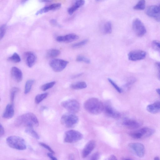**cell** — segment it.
I'll return each instance as SVG.
<instances>
[{
    "instance_id": "obj_1",
    "label": "cell",
    "mask_w": 160,
    "mask_h": 160,
    "mask_svg": "<svg viewBox=\"0 0 160 160\" xmlns=\"http://www.w3.org/2000/svg\"><path fill=\"white\" fill-rule=\"evenodd\" d=\"M15 125L18 127L33 128L38 127L39 122L36 116L33 113H26L19 116L15 121Z\"/></svg>"
},
{
    "instance_id": "obj_2",
    "label": "cell",
    "mask_w": 160,
    "mask_h": 160,
    "mask_svg": "<svg viewBox=\"0 0 160 160\" xmlns=\"http://www.w3.org/2000/svg\"><path fill=\"white\" fill-rule=\"evenodd\" d=\"M84 106L88 112L93 115H98L102 112L104 107L101 101L95 98H91L86 100Z\"/></svg>"
},
{
    "instance_id": "obj_3",
    "label": "cell",
    "mask_w": 160,
    "mask_h": 160,
    "mask_svg": "<svg viewBox=\"0 0 160 160\" xmlns=\"http://www.w3.org/2000/svg\"><path fill=\"white\" fill-rule=\"evenodd\" d=\"M6 143L11 148L19 150H24L27 148L25 140L21 137L10 136L6 139Z\"/></svg>"
},
{
    "instance_id": "obj_4",
    "label": "cell",
    "mask_w": 160,
    "mask_h": 160,
    "mask_svg": "<svg viewBox=\"0 0 160 160\" xmlns=\"http://www.w3.org/2000/svg\"><path fill=\"white\" fill-rule=\"evenodd\" d=\"M79 121V118L75 114L70 112L64 114L62 116L61 122L64 126L68 128H73Z\"/></svg>"
},
{
    "instance_id": "obj_5",
    "label": "cell",
    "mask_w": 160,
    "mask_h": 160,
    "mask_svg": "<svg viewBox=\"0 0 160 160\" xmlns=\"http://www.w3.org/2000/svg\"><path fill=\"white\" fill-rule=\"evenodd\" d=\"M83 138V135L81 133L76 130H68L65 133L64 142L72 143L80 141Z\"/></svg>"
},
{
    "instance_id": "obj_6",
    "label": "cell",
    "mask_w": 160,
    "mask_h": 160,
    "mask_svg": "<svg viewBox=\"0 0 160 160\" xmlns=\"http://www.w3.org/2000/svg\"><path fill=\"white\" fill-rule=\"evenodd\" d=\"M61 105L69 112L75 114L79 112L80 109L79 103L75 100L64 101L61 103Z\"/></svg>"
},
{
    "instance_id": "obj_7",
    "label": "cell",
    "mask_w": 160,
    "mask_h": 160,
    "mask_svg": "<svg viewBox=\"0 0 160 160\" xmlns=\"http://www.w3.org/2000/svg\"><path fill=\"white\" fill-rule=\"evenodd\" d=\"M68 62L59 59H54L50 62L51 68L55 72H59L63 71L66 67Z\"/></svg>"
},
{
    "instance_id": "obj_8",
    "label": "cell",
    "mask_w": 160,
    "mask_h": 160,
    "mask_svg": "<svg viewBox=\"0 0 160 160\" xmlns=\"http://www.w3.org/2000/svg\"><path fill=\"white\" fill-rule=\"evenodd\" d=\"M132 27L134 32L138 37H142L146 33L147 31L144 25L138 19H136L133 21Z\"/></svg>"
},
{
    "instance_id": "obj_9",
    "label": "cell",
    "mask_w": 160,
    "mask_h": 160,
    "mask_svg": "<svg viewBox=\"0 0 160 160\" xmlns=\"http://www.w3.org/2000/svg\"><path fill=\"white\" fill-rule=\"evenodd\" d=\"M130 150L137 156L140 158L143 157L145 153L144 145L141 143H131L129 145Z\"/></svg>"
},
{
    "instance_id": "obj_10",
    "label": "cell",
    "mask_w": 160,
    "mask_h": 160,
    "mask_svg": "<svg viewBox=\"0 0 160 160\" xmlns=\"http://www.w3.org/2000/svg\"><path fill=\"white\" fill-rule=\"evenodd\" d=\"M146 14L149 17L154 18L158 21H160V4L159 5L149 6L146 10Z\"/></svg>"
},
{
    "instance_id": "obj_11",
    "label": "cell",
    "mask_w": 160,
    "mask_h": 160,
    "mask_svg": "<svg viewBox=\"0 0 160 160\" xmlns=\"http://www.w3.org/2000/svg\"><path fill=\"white\" fill-rule=\"evenodd\" d=\"M146 53L141 50H135L130 51L128 54L129 60L131 61L141 60L146 57Z\"/></svg>"
},
{
    "instance_id": "obj_12",
    "label": "cell",
    "mask_w": 160,
    "mask_h": 160,
    "mask_svg": "<svg viewBox=\"0 0 160 160\" xmlns=\"http://www.w3.org/2000/svg\"><path fill=\"white\" fill-rule=\"evenodd\" d=\"M104 110L107 116L112 118H118L120 116V113L109 104H107L104 106Z\"/></svg>"
},
{
    "instance_id": "obj_13",
    "label": "cell",
    "mask_w": 160,
    "mask_h": 160,
    "mask_svg": "<svg viewBox=\"0 0 160 160\" xmlns=\"http://www.w3.org/2000/svg\"><path fill=\"white\" fill-rule=\"evenodd\" d=\"M96 145V142L94 140H91L88 142L83 149L82 154V157L86 158L89 155L95 147Z\"/></svg>"
},
{
    "instance_id": "obj_14",
    "label": "cell",
    "mask_w": 160,
    "mask_h": 160,
    "mask_svg": "<svg viewBox=\"0 0 160 160\" xmlns=\"http://www.w3.org/2000/svg\"><path fill=\"white\" fill-rule=\"evenodd\" d=\"M79 38V36L76 35L70 34L65 36H58L57 37L56 39L58 42L68 43L76 40Z\"/></svg>"
},
{
    "instance_id": "obj_15",
    "label": "cell",
    "mask_w": 160,
    "mask_h": 160,
    "mask_svg": "<svg viewBox=\"0 0 160 160\" xmlns=\"http://www.w3.org/2000/svg\"><path fill=\"white\" fill-rule=\"evenodd\" d=\"M26 63L29 68L33 66L35 63L37 57L33 52L29 51L25 54Z\"/></svg>"
},
{
    "instance_id": "obj_16",
    "label": "cell",
    "mask_w": 160,
    "mask_h": 160,
    "mask_svg": "<svg viewBox=\"0 0 160 160\" xmlns=\"http://www.w3.org/2000/svg\"><path fill=\"white\" fill-rule=\"evenodd\" d=\"M123 125L128 128L131 129H137L141 125V123L134 120L127 119L123 122Z\"/></svg>"
},
{
    "instance_id": "obj_17",
    "label": "cell",
    "mask_w": 160,
    "mask_h": 160,
    "mask_svg": "<svg viewBox=\"0 0 160 160\" xmlns=\"http://www.w3.org/2000/svg\"><path fill=\"white\" fill-rule=\"evenodd\" d=\"M61 5L60 3H55L50 5L45 6L38 11L36 13L37 15L44 13L48 12L55 10L60 9L61 7Z\"/></svg>"
},
{
    "instance_id": "obj_18",
    "label": "cell",
    "mask_w": 160,
    "mask_h": 160,
    "mask_svg": "<svg viewBox=\"0 0 160 160\" xmlns=\"http://www.w3.org/2000/svg\"><path fill=\"white\" fill-rule=\"evenodd\" d=\"M11 73L13 78L17 82H20L22 80L23 75L22 71L18 68L14 67L11 69Z\"/></svg>"
},
{
    "instance_id": "obj_19",
    "label": "cell",
    "mask_w": 160,
    "mask_h": 160,
    "mask_svg": "<svg viewBox=\"0 0 160 160\" xmlns=\"http://www.w3.org/2000/svg\"><path fill=\"white\" fill-rule=\"evenodd\" d=\"M14 110L13 105L12 104H8L6 106L5 112L3 115V117L6 119H10L13 116Z\"/></svg>"
},
{
    "instance_id": "obj_20",
    "label": "cell",
    "mask_w": 160,
    "mask_h": 160,
    "mask_svg": "<svg viewBox=\"0 0 160 160\" xmlns=\"http://www.w3.org/2000/svg\"><path fill=\"white\" fill-rule=\"evenodd\" d=\"M84 3V0H76L74 4L68 9V13L70 15H72L78 9L83 6Z\"/></svg>"
},
{
    "instance_id": "obj_21",
    "label": "cell",
    "mask_w": 160,
    "mask_h": 160,
    "mask_svg": "<svg viewBox=\"0 0 160 160\" xmlns=\"http://www.w3.org/2000/svg\"><path fill=\"white\" fill-rule=\"evenodd\" d=\"M147 110L149 112L153 114L160 112V102H156L149 104L147 106Z\"/></svg>"
},
{
    "instance_id": "obj_22",
    "label": "cell",
    "mask_w": 160,
    "mask_h": 160,
    "mask_svg": "<svg viewBox=\"0 0 160 160\" xmlns=\"http://www.w3.org/2000/svg\"><path fill=\"white\" fill-rule=\"evenodd\" d=\"M139 131L141 133L142 138L148 137L153 135L155 132L154 129L148 127H144L139 130Z\"/></svg>"
},
{
    "instance_id": "obj_23",
    "label": "cell",
    "mask_w": 160,
    "mask_h": 160,
    "mask_svg": "<svg viewBox=\"0 0 160 160\" xmlns=\"http://www.w3.org/2000/svg\"><path fill=\"white\" fill-rule=\"evenodd\" d=\"M87 87L86 83L84 82L80 81L73 83L70 86L72 89L74 90H80L85 89Z\"/></svg>"
},
{
    "instance_id": "obj_24",
    "label": "cell",
    "mask_w": 160,
    "mask_h": 160,
    "mask_svg": "<svg viewBox=\"0 0 160 160\" xmlns=\"http://www.w3.org/2000/svg\"><path fill=\"white\" fill-rule=\"evenodd\" d=\"M60 54V51L56 49H51L47 52L46 56L48 58H54L58 56Z\"/></svg>"
},
{
    "instance_id": "obj_25",
    "label": "cell",
    "mask_w": 160,
    "mask_h": 160,
    "mask_svg": "<svg viewBox=\"0 0 160 160\" xmlns=\"http://www.w3.org/2000/svg\"><path fill=\"white\" fill-rule=\"evenodd\" d=\"M25 132L35 139H38L40 138V136L33 128H27L25 129Z\"/></svg>"
},
{
    "instance_id": "obj_26",
    "label": "cell",
    "mask_w": 160,
    "mask_h": 160,
    "mask_svg": "<svg viewBox=\"0 0 160 160\" xmlns=\"http://www.w3.org/2000/svg\"><path fill=\"white\" fill-rule=\"evenodd\" d=\"M35 80H29L26 82L25 86L24 93L25 94H28L31 89L32 87L35 83Z\"/></svg>"
},
{
    "instance_id": "obj_27",
    "label": "cell",
    "mask_w": 160,
    "mask_h": 160,
    "mask_svg": "<svg viewBox=\"0 0 160 160\" xmlns=\"http://www.w3.org/2000/svg\"><path fill=\"white\" fill-rule=\"evenodd\" d=\"M145 0H139L137 4L133 7V9L137 10H143L145 8Z\"/></svg>"
},
{
    "instance_id": "obj_28",
    "label": "cell",
    "mask_w": 160,
    "mask_h": 160,
    "mask_svg": "<svg viewBox=\"0 0 160 160\" xmlns=\"http://www.w3.org/2000/svg\"><path fill=\"white\" fill-rule=\"evenodd\" d=\"M104 31L106 34H110L112 32V23L110 22H107L104 25Z\"/></svg>"
},
{
    "instance_id": "obj_29",
    "label": "cell",
    "mask_w": 160,
    "mask_h": 160,
    "mask_svg": "<svg viewBox=\"0 0 160 160\" xmlns=\"http://www.w3.org/2000/svg\"><path fill=\"white\" fill-rule=\"evenodd\" d=\"M9 61H11L15 63H18L21 61V58L19 55L17 53H15L12 56L8 58Z\"/></svg>"
},
{
    "instance_id": "obj_30",
    "label": "cell",
    "mask_w": 160,
    "mask_h": 160,
    "mask_svg": "<svg viewBox=\"0 0 160 160\" xmlns=\"http://www.w3.org/2000/svg\"><path fill=\"white\" fill-rule=\"evenodd\" d=\"M48 96L47 93L39 94L35 98V102L37 104L40 103Z\"/></svg>"
},
{
    "instance_id": "obj_31",
    "label": "cell",
    "mask_w": 160,
    "mask_h": 160,
    "mask_svg": "<svg viewBox=\"0 0 160 160\" xmlns=\"http://www.w3.org/2000/svg\"><path fill=\"white\" fill-rule=\"evenodd\" d=\"M56 83L55 82L53 81L51 82L45 84L41 87V89L42 91H45L53 87Z\"/></svg>"
},
{
    "instance_id": "obj_32",
    "label": "cell",
    "mask_w": 160,
    "mask_h": 160,
    "mask_svg": "<svg viewBox=\"0 0 160 160\" xmlns=\"http://www.w3.org/2000/svg\"><path fill=\"white\" fill-rule=\"evenodd\" d=\"M76 60L78 62H84L87 64H89L90 63V60L89 59L83 55H78L76 58Z\"/></svg>"
},
{
    "instance_id": "obj_33",
    "label": "cell",
    "mask_w": 160,
    "mask_h": 160,
    "mask_svg": "<svg viewBox=\"0 0 160 160\" xmlns=\"http://www.w3.org/2000/svg\"><path fill=\"white\" fill-rule=\"evenodd\" d=\"M19 90L18 88L16 87L12 88L11 91V104L13 105L15 96L16 94Z\"/></svg>"
},
{
    "instance_id": "obj_34",
    "label": "cell",
    "mask_w": 160,
    "mask_h": 160,
    "mask_svg": "<svg viewBox=\"0 0 160 160\" xmlns=\"http://www.w3.org/2000/svg\"><path fill=\"white\" fill-rule=\"evenodd\" d=\"M152 46L155 50L160 53V41L158 40H153L152 43Z\"/></svg>"
},
{
    "instance_id": "obj_35",
    "label": "cell",
    "mask_w": 160,
    "mask_h": 160,
    "mask_svg": "<svg viewBox=\"0 0 160 160\" xmlns=\"http://www.w3.org/2000/svg\"><path fill=\"white\" fill-rule=\"evenodd\" d=\"M129 135L132 138L135 139H139L142 138V137L141 133L137 131L131 132L129 133Z\"/></svg>"
},
{
    "instance_id": "obj_36",
    "label": "cell",
    "mask_w": 160,
    "mask_h": 160,
    "mask_svg": "<svg viewBox=\"0 0 160 160\" xmlns=\"http://www.w3.org/2000/svg\"><path fill=\"white\" fill-rule=\"evenodd\" d=\"M88 41H89V40H87V39L83 40L79 42H78V43L73 44L72 47L74 48H78L81 47L87 44Z\"/></svg>"
},
{
    "instance_id": "obj_37",
    "label": "cell",
    "mask_w": 160,
    "mask_h": 160,
    "mask_svg": "<svg viewBox=\"0 0 160 160\" xmlns=\"http://www.w3.org/2000/svg\"><path fill=\"white\" fill-rule=\"evenodd\" d=\"M108 80L109 82L115 88V89L119 93H121L122 92L123 90L120 88L115 83V82L113 81L112 80L108 78Z\"/></svg>"
},
{
    "instance_id": "obj_38",
    "label": "cell",
    "mask_w": 160,
    "mask_h": 160,
    "mask_svg": "<svg viewBox=\"0 0 160 160\" xmlns=\"http://www.w3.org/2000/svg\"><path fill=\"white\" fill-rule=\"evenodd\" d=\"M6 25H2L0 28V39L1 40L4 37L6 31Z\"/></svg>"
},
{
    "instance_id": "obj_39",
    "label": "cell",
    "mask_w": 160,
    "mask_h": 160,
    "mask_svg": "<svg viewBox=\"0 0 160 160\" xmlns=\"http://www.w3.org/2000/svg\"><path fill=\"white\" fill-rule=\"evenodd\" d=\"M39 145H40L42 147H43L44 148L46 149H47L49 151L50 153H53V154H54V152L53 151V150L50 147L45 144L43 143H39Z\"/></svg>"
},
{
    "instance_id": "obj_40",
    "label": "cell",
    "mask_w": 160,
    "mask_h": 160,
    "mask_svg": "<svg viewBox=\"0 0 160 160\" xmlns=\"http://www.w3.org/2000/svg\"><path fill=\"white\" fill-rule=\"evenodd\" d=\"M155 66L157 71L158 78L160 81V62H156L155 64Z\"/></svg>"
},
{
    "instance_id": "obj_41",
    "label": "cell",
    "mask_w": 160,
    "mask_h": 160,
    "mask_svg": "<svg viewBox=\"0 0 160 160\" xmlns=\"http://www.w3.org/2000/svg\"><path fill=\"white\" fill-rule=\"evenodd\" d=\"M100 155L99 153L98 152H96L94 153V154L91 156V159L92 160H96L99 159Z\"/></svg>"
},
{
    "instance_id": "obj_42",
    "label": "cell",
    "mask_w": 160,
    "mask_h": 160,
    "mask_svg": "<svg viewBox=\"0 0 160 160\" xmlns=\"http://www.w3.org/2000/svg\"><path fill=\"white\" fill-rule=\"evenodd\" d=\"M135 80L134 79L130 80L128 82L125 84V87L127 88H129L134 83Z\"/></svg>"
},
{
    "instance_id": "obj_43",
    "label": "cell",
    "mask_w": 160,
    "mask_h": 160,
    "mask_svg": "<svg viewBox=\"0 0 160 160\" xmlns=\"http://www.w3.org/2000/svg\"><path fill=\"white\" fill-rule=\"evenodd\" d=\"M50 23L51 24L54 26H57L59 27L60 26L58 23L57 21L54 19H52L50 21Z\"/></svg>"
},
{
    "instance_id": "obj_44",
    "label": "cell",
    "mask_w": 160,
    "mask_h": 160,
    "mask_svg": "<svg viewBox=\"0 0 160 160\" xmlns=\"http://www.w3.org/2000/svg\"><path fill=\"white\" fill-rule=\"evenodd\" d=\"M53 153H47V155L51 159L53 160H57V159L53 155Z\"/></svg>"
},
{
    "instance_id": "obj_45",
    "label": "cell",
    "mask_w": 160,
    "mask_h": 160,
    "mask_svg": "<svg viewBox=\"0 0 160 160\" xmlns=\"http://www.w3.org/2000/svg\"><path fill=\"white\" fill-rule=\"evenodd\" d=\"M0 127H1V133H0V135L1 136H2L5 134V130L1 124L0 125Z\"/></svg>"
},
{
    "instance_id": "obj_46",
    "label": "cell",
    "mask_w": 160,
    "mask_h": 160,
    "mask_svg": "<svg viewBox=\"0 0 160 160\" xmlns=\"http://www.w3.org/2000/svg\"><path fill=\"white\" fill-rule=\"evenodd\" d=\"M108 159L110 160H117V159L115 155H112L110 156V157L108 158Z\"/></svg>"
},
{
    "instance_id": "obj_47",
    "label": "cell",
    "mask_w": 160,
    "mask_h": 160,
    "mask_svg": "<svg viewBox=\"0 0 160 160\" xmlns=\"http://www.w3.org/2000/svg\"><path fill=\"white\" fill-rule=\"evenodd\" d=\"M40 2L44 3H48L51 2L52 0H39Z\"/></svg>"
},
{
    "instance_id": "obj_48",
    "label": "cell",
    "mask_w": 160,
    "mask_h": 160,
    "mask_svg": "<svg viewBox=\"0 0 160 160\" xmlns=\"http://www.w3.org/2000/svg\"><path fill=\"white\" fill-rule=\"evenodd\" d=\"M156 91L160 96V89L158 88V89H156Z\"/></svg>"
},
{
    "instance_id": "obj_49",
    "label": "cell",
    "mask_w": 160,
    "mask_h": 160,
    "mask_svg": "<svg viewBox=\"0 0 160 160\" xmlns=\"http://www.w3.org/2000/svg\"><path fill=\"white\" fill-rule=\"evenodd\" d=\"M82 74H77V75H76V76H74V77L73 78H77V77H80V76H82Z\"/></svg>"
},
{
    "instance_id": "obj_50",
    "label": "cell",
    "mask_w": 160,
    "mask_h": 160,
    "mask_svg": "<svg viewBox=\"0 0 160 160\" xmlns=\"http://www.w3.org/2000/svg\"><path fill=\"white\" fill-rule=\"evenodd\" d=\"M154 160H160V159L159 158V157H155L154 158Z\"/></svg>"
},
{
    "instance_id": "obj_51",
    "label": "cell",
    "mask_w": 160,
    "mask_h": 160,
    "mask_svg": "<svg viewBox=\"0 0 160 160\" xmlns=\"http://www.w3.org/2000/svg\"><path fill=\"white\" fill-rule=\"evenodd\" d=\"M74 158V157L72 155H70L69 157V158H70V159H73V158Z\"/></svg>"
},
{
    "instance_id": "obj_52",
    "label": "cell",
    "mask_w": 160,
    "mask_h": 160,
    "mask_svg": "<svg viewBox=\"0 0 160 160\" xmlns=\"http://www.w3.org/2000/svg\"><path fill=\"white\" fill-rule=\"evenodd\" d=\"M96 1H99V0H96Z\"/></svg>"
}]
</instances>
